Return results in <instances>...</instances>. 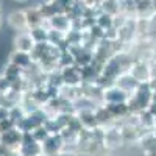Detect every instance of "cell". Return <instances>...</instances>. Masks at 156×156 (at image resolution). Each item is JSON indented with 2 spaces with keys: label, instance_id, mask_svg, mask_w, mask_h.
Returning <instances> with one entry per match:
<instances>
[{
  "label": "cell",
  "instance_id": "cell-1",
  "mask_svg": "<svg viewBox=\"0 0 156 156\" xmlns=\"http://www.w3.org/2000/svg\"><path fill=\"white\" fill-rule=\"evenodd\" d=\"M128 72L134 76V80L140 84L148 83L151 80V69H150V62L145 59H134L129 64Z\"/></svg>",
  "mask_w": 156,
  "mask_h": 156
},
{
  "label": "cell",
  "instance_id": "cell-2",
  "mask_svg": "<svg viewBox=\"0 0 156 156\" xmlns=\"http://www.w3.org/2000/svg\"><path fill=\"white\" fill-rule=\"evenodd\" d=\"M128 97L129 94L126 90L120 89L115 84H111L103 89V103H106V105H123L128 101Z\"/></svg>",
  "mask_w": 156,
  "mask_h": 156
},
{
  "label": "cell",
  "instance_id": "cell-3",
  "mask_svg": "<svg viewBox=\"0 0 156 156\" xmlns=\"http://www.w3.org/2000/svg\"><path fill=\"white\" fill-rule=\"evenodd\" d=\"M12 44H14V50L16 51H20V53H31V51L34 50L36 47V39L33 36L31 31H19L16 33L14 36V41H12Z\"/></svg>",
  "mask_w": 156,
  "mask_h": 156
},
{
  "label": "cell",
  "instance_id": "cell-4",
  "mask_svg": "<svg viewBox=\"0 0 156 156\" xmlns=\"http://www.w3.org/2000/svg\"><path fill=\"white\" fill-rule=\"evenodd\" d=\"M6 22L17 33L19 31H30V22H28L27 9H16V11L9 12L6 17Z\"/></svg>",
  "mask_w": 156,
  "mask_h": 156
},
{
  "label": "cell",
  "instance_id": "cell-5",
  "mask_svg": "<svg viewBox=\"0 0 156 156\" xmlns=\"http://www.w3.org/2000/svg\"><path fill=\"white\" fill-rule=\"evenodd\" d=\"M51 156H80V153H76V151H69V150H62L56 154H51Z\"/></svg>",
  "mask_w": 156,
  "mask_h": 156
},
{
  "label": "cell",
  "instance_id": "cell-6",
  "mask_svg": "<svg viewBox=\"0 0 156 156\" xmlns=\"http://www.w3.org/2000/svg\"><path fill=\"white\" fill-rule=\"evenodd\" d=\"M3 25V17H2V6H0V28H2Z\"/></svg>",
  "mask_w": 156,
  "mask_h": 156
},
{
  "label": "cell",
  "instance_id": "cell-7",
  "mask_svg": "<svg viewBox=\"0 0 156 156\" xmlns=\"http://www.w3.org/2000/svg\"><path fill=\"white\" fill-rule=\"evenodd\" d=\"M151 133H153V136H154V137H156V126H154V128H153V131H151Z\"/></svg>",
  "mask_w": 156,
  "mask_h": 156
},
{
  "label": "cell",
  "instance_id": "cell-8",
  "mask_svg": "<svg viewBox=\"0 0 156 156\" xmlns=\"http://www.w3.org/2000/svg\"><path fill=\"white\" fill-rule=\"evenodd\" d=\"M0 145H2V133H0Z\"/></svg>",
  "mask_w": 156,
  "mask_h": 156
},
{
  "label": "cell",
  "instance_id": "cell-9",
  "mask_svg": "<svg viewBox=\"0 0 156 156\" xmlns=\"http://www.w3.org/2000/svg\"><path fill=\"white\" fill-rule=\"evenodd\" d=\"M154 55H156V53H154Z\"/></svg>",
  "mask_w": 156,
  "mask_h": 156
}]
</instances>
